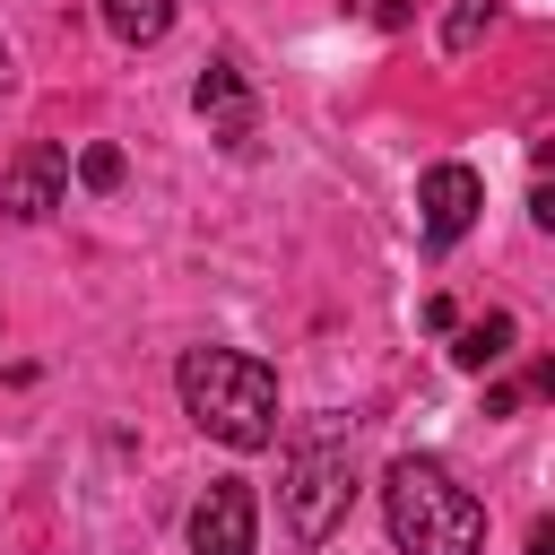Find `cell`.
<instances>
[{"label":"cell","instance_id":"obj_2","mask_svg":"<svg viewBox=\"0 0 555 555\" xmlns=\"http://www.w3.org/2000/svg\"><path fill=\"white\" fill-rule=\"evenodd\" d=\"M382 520H390L399 555H477L486 546V503L425 451L382 468Z\"/></svg>","mask_w":555,"mask_h":555},{"label":"cell","instance_id":"obj_7","mask_svg":"<svg viewBox=\"0 0 555 555\" xmlns=\"http://www.w3.org/2000/svg\"><path fill=\"white\" fill-rule=\"evenodd\" d=\"M191 104L217 121V139H225V147H251V121H260V113H251V87H243V69H234V61H208V69H199V87H191Z\"/></svg>","mask_w":555,"mask_h":555},{"label":"cell","instance_id":"obj_11","mask_svg":"<svg viewBox=\"0 0 555 555\" xmlns=\"http://www.w3.org/2000/svg\"><path fill=\"white\" fill-rule=\"evenodd\" d=\"M486 26H494V0H460V9H451V26H442V43H451V52H468Z\"/></svg>","mask_w":555,"mask_h":555},{"label":"cell","instance_id":"obj_10","mask_svg":"<svg viewBox=\"0 0 555 555\" xmlns=\"http://www.w3.org/2000/svg\"><path fill=\"white\" fill-rule=\"evenodd\" d=\"M78 182H87V191H121V147H104V139L78 147Z\"/></svg>","mask_w":555,"mask_h":555},{"label":"cell","instance_id":"obj_1","mask_svg":"<svg viewBox=\"0 0 555 555\" xmlns=\"http://www.w3.org/2000/svg\"><path fill=\"white\" fill-rule=\"evenodd\" d=\"M182 382V408L199 434H217L225 451H269L278 442V373L243 347H191L173 364Z\"/></svg>","mask_w":555,"mask_h":555},{"label":"cell","instance_id":"obj_6","mask_svg":"<svg viewBox=\"0 0 555 555\" xmlns=\"http://www.w3.org/2000/svg\"><path fill=\"white\" fill-rule=\"evenodd\" d=\"M61 182H69V147H61V139H26V156L9 165V191H0V199H9L17 225H35V217L61 208Z\"/></svg>","mask_w":555,"mask_h":555},{"label":"cell","instance_id":"obj_4","mask_svg":"<svg viewBox=\"0 0 555 555\" xmlns=\"http://www.w3.org/2000/svg\"><path fill=\"white\" fill-rule=\"evenodd\" d=\"M251 546H260V503L243 477H217L191 503V555H251Z\"/></svg>","mask_w":555,"mask_h":555},{"label":"cell","instance_id":"obj_3","mask_svg":"<svg viewBox=\"0 0 555 555\" xmlns=\"http://www.w3.org/2000/svg\"><path fill=\"white\" fill-rule=\"evenodd\" d=\"M278 503H286V529H295L304 546H321V538L347 520V503H356V460H347V434H338V425H312V434L286 451Z\"/></svg>","mask_w":555,"mask_h":555},{"label":"cell","instance_id":"obj_9","mask_svg":"<svg viewBox=\"0 0 555 555\" xmlns=\"http://www.w3.org/2000/svg\"><path fill=\"white\" fill-rule=\"evenodd\" d=\"M104 26H113L121 43H156V35L173 26V0H104Z\"/></svg>","mask_w":555,"mask_h":555},{"label":"cell","instance_id":"obj_5","mask_svg":"<svg viewBox=\"0 0 555 555\" xmlns=\"http://www.w3.org/2000/svg\"><path fill=\"white\" fill-rule=\"evenodd\" d=\"M477 208H486V182H477V165H425V182H416V225H425V243H460L468 225H477Z\"/></svg>","mask_w":555,"mask_h":555},{"label":"cell","instance_id":"obj_8","mask_svg":"<svg viewBox=\"0 0 555 555\" xmlns=\"http://www.w3.org/2000/svg\"><path fill=\"white\" fill-rule=\"evenodd\" d=\"M451 356H460L468 373H486V364H503V356H512V312H486V321H468V330H451Z\"/></svg>","mask_w":555,"mask_h":555}]
</instances>
